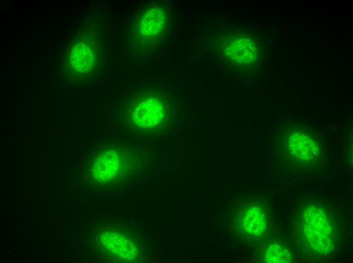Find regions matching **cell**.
I'll list each match as a JSON object with an SVG mask.
<instances>
[{
  "label": "cell",
  "instance_id": "obj_5",
  "mask_svg": "<svg viewBox=\"0 0 353 263\" xmlns=\"http://www.w3.org/2000/svg\"><path fill=\"white\" fill-rule=\"evenodd\" d=\"M166 18L164 10L160 7H152L142 15L139 22V30L145 37H153L163 29Z\"/></svg>",
  "mask_w": 353,
  "mask_h": 263
},
{
  "label": "cell",
  "instance_id": "obj_8",
  "mask_svg": "<svg viewBox=\"0 0 353 263\" xmlns=\"http://www.w3.org/2000/svg\"><path fill=\"white\" fill-rule=\"evenodd\" d=\"M253 51L249 42L238 38L228 41L225 47V54L228 58L238 62L251 59Z\"/></svg>",
  "mask_w": 353,
  "mask_h": 263
},
{
  "label": "cell",
  "instance_id": "obj_7",
  "mask_svg": "<svg viewBox=\"0 0 353 263\" xmlns=\"http://www.w3.org/2000/svg\"><path fill=\"white\" fill-rule=\"evenodd\" d=\"M118 162L115 153L107 151L101 153L94 164L93 172L96 178L100 181H108L116 174Z\"/></svg>",
  "mask_w": 353,
  "mask_h": 263
},
{
  "label": "cell",
  "instance_id": "obj_4",
  "mask_svg": "<svg viewBox=\"0 0 353 263\" xmlns=\"http://www.w3.org/2000/svg\"><path fill=\"white\" fill-rule=\"evenodd\" d=\"M70 47L68 57L70 67L75 71L88 72L95 63V54L92 47L82 41L77 42Z\"/></svg>",
  "mask_w": 353,
  "mask_h": 263
},
{
  "label": "cell",
  "instance_id": "obj_6",
  "mask_svg": "<svg viewBox=\"0 0 353 263\" xmlns=\"http://www.w3.org/2000/svg\"><path fill=\"white\" fill-rule=\"evenodd\" d=\"M240 222L245 233L255 236L261 235L267 225L264 211L257 206L245 209L240 216Z\"/></svg>",
  "mask_w": 353,
  "mask_h": 263
},
{
  "label": "cell",
  "instance_id": "obj_9",
  "mask_svg": "<svg viewBox=\"0 0 353 263\" xmlns=\"http://www.w3.org/2000/svg\"><path fill=\"white\" fill-rule=\"evenodd\" d=\"M292 259L291 252L278 244H273L267 249L265 261L270 263H287Z\"/></svg>",
  "mask_w": 353,
  "mask_h": 263
},
{
  "label": "cell",
  "instance_id": "obj_2",
  "mask_svg": "<svg viewBox=\"0 0 353 263\" xmlns=\"http://www.w3.org/2000/svg\"><path fill=\"white\" fill-rule=\"evenodd\" d=\"M304 222V233L312 248L322 253L330 252L333 248V236L326 211L317 205H309L305 209Z\"/></svg>",
  "mask_w": 353,
  "mask_h": 263
},
{
  "label": "cell",
  "instance_id": "obj_3",
  "mask_svg": "<svg viewBox=\"0 0 353 263\" xmlns=\"http://www.w3.org/2000/svg\"><path fill=\"white\" fill-rule=\"evenodd\" d=\"M284 138L290 153L304 161L314 160L320 150L317 139L310 131L300 127H294L287 130Z\"/></svg>",
  "mask_w": 353,
  "mask_h": 263
},
{
  "label": "cell",
  "instance_id": "obj_1",
  "mask_svg": "<svg viewBox=\"0 0 353 263\" xmlns=\"http://www.w3.org/2000/svg\"><path fill=\"white\" fill-rule=\"evenodd\" d=\"M168 120L162 102L155 98L149 97L136 104L129 122L124 127L138 137L157 136L165 130L169 124Z\"/></svg>",
  "mask_w": 353,
  "mask_h": 263
}]
</instances>
